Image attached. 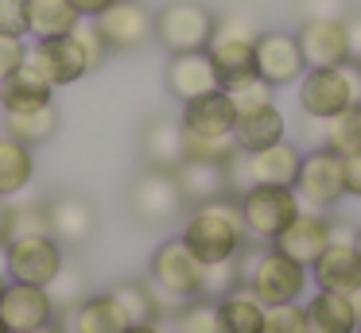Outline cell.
<instances>
[{
  "mask_svg": "<svg viewBox=\"0 0 361 333\" xmlns=\"http://www.w3.org/2000/svg\"><path fill=\"white\" fill-rule=\"evenodd\" d=\"M27 58V43L20 35H0V82L8 74H16Z\"/></svg>",
  "mask_w": 361,
  "mask_h": 333,
  "instance_id": "cell-42",
  "label": "cell"
},
{
  "mask_svg": "<svg viewBox=\"0 0 361 333\" xmlns=\"http://www.w3.org/2000/svg\"><path fill=\"white\" fill-rule=\"evenodd\" d=\"M237 151H241V147H237L233 136H190V132H183V159L218 163V167H226Z\"/></svg>",
  "mask_w": 361,
  "mask_h": 333,
  "instance_id": "cell-33",
  "label": "cell"
},
{
  "mask_svg": "<svg viewBox=\"0 0 361 333\" xmlns=\"http://www.w3.org/2000/svg\"><path fill=\"white\" fill-rule=\"evenodd\" d=\"M179 124L190 136H233L237 108H233V101H229L226 89H214V93H202V97L187 101Z\"/></svg>",
  "mask_w": 361,
  "mask_h": 333,
  "instance_id": "cell-20",
  "label": "cell"
},
{
  "mask_svg": "<svg viewBox=\"0 0 361 333\" xmlns=\"http://www.w3.org/2000/svg\"><path fill=\"white\" fill-rule=\"evenodd\" d=\"M357 66H361V58H357Z\"/></svg>",
  "mask_w": 361,
  "mask_h": 333,
  "instance_id": "cell-54",
  "label": "cell"
},
{
  "mask_svg": "<svg viewBox=\"0 0 361 333\" xmlns=\"http://www.w3.org/2000/svg\"><path fill=\"white\" fill-rule=\"evenodd\" d=\"M71 4H74V12H78V15H90V20H94V15L105 12L113 0H71Z\"/></svg>",
  "mask_w": 361,
  "mask_h": 333,
  "instance_id": "cell-46",
  "label": "cell"
},
{
  "mask_svg": "<svg viewBox=\"0 0 361 333\" xmlns=\"http://www.w3.org/2000/svg\"><path fill=\"white\" fill-rule=\"evenodd\" d=\"M218 333H264V302L249 287H233L214 302Z\"/></svg>",
  "mask_w": 361,
  "mask_h": 333,
  "instance_id": "cell-25",
  "label": "cell"
},
{
  "mask_svg": "<svg viewBox=\"0 0 361 333\" xmlns=\"http://www.w3.org/2000/svg\"><path fill=\"white\" fill-rule=\"evenodd\" d=\"M27 66H35L43 77H47L55 89L63 85H74L78 77L90 74V58L82 51V43L71 35H59V39H35V46H27Z\"/></svg>",
  "mask_w": 361,
  "mask_h": 333,
  "instance_id": "cell-12",
  "label": "cell"
},
{
  "mask_svg": "<svg viewBox=\"0 0 361 333\" xmlns=\"http://www.w3.org/2000/svg\"><path fill=\"white\" fill-rule=\"evenodd\" d=\"M109 294L121 302V310L128 314V322H133V325L159 322V306H156V299H152L148 279H140V283H117Z\"/></svg>",
  "mask_w": 361,
  "mask_h": 333,
  "instance_id": "cell-32",
  "label": "cell"
},
{
  "mask_svg": "<svg viewBox=\"0 0 361 333\" xmlns=\"http://www.w3.org/2000/svg\"><path fill=\"white\" fill-rule=\"evenodd\" d=\"M295 39H299V51H303L307 70L311 66H342V62H350V43H345L342 15L303 20Z\"/></svg>",
  "mask_w": 361,
  "mask_h": 333,
  "instance_id": "cell-17",
  "label": "cell"
},
{
  "mask_svg": "<svg viewBox=\"0 0 361 333\" xmlns=\"http://www.w3.org/2000/svg\"><path fill=\"white\" fill-rule=\"evenodd\" d=\"M12 279H8V271H4V263H0V294H4V287H8Z\"/></svg>",
  "mask_w": 361,
  "mask_h": 333,
  "instance_id": "cell-50",
  "label": "cell"
},
{
  "mask_svg": "<svg viewBox=\"0 0 361 333\" xmlns=\"http://www.w3.org/2000/svg\"><path fill=\"white\" fill-rule=\"evenodd\" d=\"M140 155L152 170H175L183 163V124L171 116H152L140 132Z\"/></svg>",
  "mask_w": 361,
  "mask_h": 333,
  "instance_id": "cell-22",
  "label": "cell"
},
{
  "mask_svg": "<svg viewBox=\"0 0 361 333\" xmlns=\"http://www.w3.org/2000/svg\"><path fill=\"white\" fill-rule=\"evenodd\" d=\"M97 31H102L109 51H140L152 39L156 27V12L144 8V0H113L105 12L94 15Z\"/></svg>",
  "mask_w": 361,
  "mask_h": 333,
  "instance_id": "cell-10",
  "label": "cell"
},
{
  "mask_svg": "<svg viewBox=\"0 0 361 333\" xmlns=\"http://www.w3.org/2000/svg\"><path fill=\"white\" fill-rule=\"evenodd\" d=\"M47 221L59 244H86L97 232V209L82 194H59L47 201Z\"/></svg>",
  "mask_w": 361,
  "mask_h": 333,
  "instance_id": "cell-19",
  "label": "cell"
},
{
  "mask_svg": "<svg viewBox=\"0 0 361 333\" xmlns=\"http://www.w3.org/2000/svg\"><path fill=\"white\" fill-rule=\"evenodd\" d=\"M229 93V101H233V108H237V116H245V113H257V108H264V105H276V85H268L264 77H249V82H241V85H233V89H226Z\"/></svg>",
  "mask_w": 361,
  "mask_h": 333,
  "instance_id": "cell-37",
  "label": "cell"
},
{
  "mask_svg": "<svg viewBox=\"0 0 361 333\" xmlns=\"http://www.w3.org/2000/svg\"><path fill=\"white\" fill-rule=\"evenodd\" d=\"M303 20H322V15H342V0H299Z\"/></svg>",
  "mask_w": 361,
  "mask_h": 333,
  "instance_id": "cell-44",
  "label": "cell"
},
{
  "mask_svg": "<svg viewBox=\"0 0 361 333\" xmlns=\"http://www.w3.org/2000/svg\"><path fill=\"white\" fill-rule=\"evenodd\" d=\"M319 291H338V294H357L361 291V256L353 240H330L326 252L311 263Z\"/></svg>",
  "mask_w": 361,
  "mask_h": 333,
  "instance_id": "cell-18",
  "label": "cell"
},
{
  "mask_svg": "<svg viewBox=\"0 0 361 333\" xmlns=\"http://www.w3.org/2000/svg\"><path fill=\"white\" fill-rule=\"evenodd\" d=\"M361 105V66L342 62V66H311L299 77V108L303 116L330 120L342 108Z\"/></svg>",
  "mask_w": 361,
  "mask_h": 333,
  "instance_id": "cell-3",
  "label": "cell"
},
{
  "mask_svg": "<svg viewBox=\"0 0 361 333\" xmlns=\"http://www.w3.org/2000/svg\"><path fill=\"white\" fill-rule=\"evenodd\" d=\"M218 15L198 0H167L156 12V27L152 39L164 46L167 54H187V51H206L214 35Z\"/></svg>",
  "mask_w": 361,
  "mask_h": 333,
  "instance_id": "cell-4",
  "label": "cell"
},
{
  "mask_svg": "<svg viewBox=\"0 0 361 333\" xmlns=\"http://www.w3.org/2000/svg\"><path fill=\"white\" fill-rule=\"evenodd\" d=\"M125 333H167V329L159 322H144V325H128Z\"/></svg>",
  "mask_w": 361,
  "mask_h": 333,
  "instance_id": "cell-48",
  "label": "cell"
},
{
  "mask_svg": "<svg viewBox=\"0 0 361 333\" xmlns=\"http://www.w3.org/2000/svg\"><path fill=\"white\" fill-rule=\"evenodd\" d=\"M353 333H361V322H357V329H353Z\"/></svg>",
  "mask_w": 361,
  "mask_h": 333,
  "instance_id": "cell-53",
  "label": "cell"
},
{
  "mask_svg": "<svg viewBox=\"0 0 361 333\" xmlns=\"http://www.w3.org/2000/svg\"><path fill=\"white\" fill-rule=\"evenodd\" d=\"M183 206H187V201H183L179 182H175L171 170H152L148 167L144 175L133 178V186H128V209H133L144 225L171 221Z\"/></svg>",
  "mask_w": 361,
  "mask_h": 333,
  "instance_id": "cell-11",
  "label": "cell"
},
{
  "mask_svg": "<svg viewBox=\"0 0 361 333\" xmlns=\"http://www.w3.org/2000/svg\"><path fill=\"white\" fill-rule=\"evenodd\" d=\"M164 82H167V93L175 101H195L202 93H214L221 89V77H218V66L210 62L206 51H187V54H171L167 58V70H164Z\"/></svg>",
  "mask_w": 361,
  "mask_h": 333,
  "instance_id": "cell-16",
  "label": "cell"
},
{
  "mask_svg": "<svg viewBox=\"0 0 361 333\" xmlns=\"http://www.w3.org/2000/svg\"><path fill=\"white\" fill-rule=\"evenodd\" d=\"M326 244H330V221L322 213H314V209H299V213L272 237L276 252H283L288 260L303 263V268H311V263L326 252Z\"/></svg>",
  "mask_w": 361,
  "mask_h": 333,
  "instance_id": "cell-14",
  "label": "cell"
},
{
  "mask_svg": "<svg viewBox=\"0 0 361 333\" xmlns=\"http://www.w3.org/2000/svg\"><path fill=\"white\" fill-rule=\"evenodd\" d=\"M237 206L245 217V232L257 244H272V237L299 213V194L295 186H249L237 194Z\"/></svg>",
  "mask_w": 361,
  "mask_h": 333,
  "instance_id": "cell-6",
  "label": "cell"
},
{
  "mask_svg": "<svg viewBox=\"0 0 361 333\" xmlns=\"http://www.w3.org/2000/svg\"><path fill=\"white\" fill-rule=\"evenodd\" d=\"M63 268V244L55 237H20L4 244V271L12 283L47 287Z\"/></svg>",
  "mask_w": 361,
  "mask_h": 333,
  "instance_id": "cell-7",
  "label": "cell"
},
{
  "mask_svg": "<svg viewBox=\"0 0 361 333\" xmlns=\"http://www.w3.org/2000/svg\"><path fill=\"white\" fill-rule=\"evenodd\" d=\"M51 97H55V85L27 62L0 82V108L4 113H35L43 105H55Z\"/></svg>",
  "mask_w": 361,
  "mask_h": 333,
  "instance_id": "cell-23",
  "label": "cell"
},
{
  "mask_svg": "<svg viewBox=\"0 0 361 333\" xmlns=\"http://www.w3.org/2000/svg\"><path fill=\"white\" fill-rule=\"evenodd\" d=\"M171 175H175V182H179V194H183L187 206H202V201H214V198H226L229 194V175L218 163L183 159Z\"/></svg>",
  "mask_w": 361,
  "mask_h": 333,
  "instance_id": "cell-24",
  "label": "cell"
},
{
  "mask_svg": "<svg viewBox=\"0 0 361 333\" xmlns=\"http://www.w3.org/2000/svg\"><path fill=\"white\" fill-rule=\"evenodd\" d=\"M0 35H27V0H0Z\"/></svg>",
  "mask_w": 361,
  "mask_h": 333,
  "instance_id": "cell-41",
  "label": "cell"
},
{
  "mask_svg": "<svg viewBox=\"0 0 361 333\" xmlns=\"http://www.w3.org/2000/svg\"><path fill=\"white\" fill-rule=\"evenodd\" d=\"M283 132H288V120L276 105H264L257 113H245L237 116V128H233V139L241 151H260L268 144H280Z\"/></svg>",
  "mask_w": 361,
  "mask_h": 333,
  "instance_id": "cell-27",
  "label": "cell"
},
{
  "mask_svg": "<svg viewBox=\"0 0 361 333\" xmlns=\"http://www.w3.org/2000/svg\"><path fill=\"white\" fill-rule=\"evenodd\" d=\"M74 39L82 43V51H86V58H90V74H94V70L105 62V54H109V46H105V39H102V31H97V23L90 20V15H82L78 27H74Z\"/></svg>",
  "mask_w": 361,
  "mask_h": 333,
  "instance_id": "cell-40",
  "label": "cell"
},
{
  "mask_svg": "<svg viewBox=\"0 0 361 333\" xmlns=\"http://www.w3.org/2000/svg\"><path fill=\"white\" fill-rule=\"evenodd\" d=\"M353 248H357V256H361V229L353 232Z\"/></svg>",
  "mask_w": 361,
  "mask_h": 333,
  "instance_id": "cell-51",
  "label": "cell"
},
{
  "mask_svg": "<svg viewBox=\"0 0 361 333\" xmlns=\"http://www.w3.org/2000/svg\"><path fill=\"white\" fill-rule=\"evenodd\" d=\"M307 322H311V333H353L361 318L350 294L319 291L311 299V306H307Z\"/></svg>",
  "mask_w": 361,
  "mask_h": 333,
  "instance_id": "cell-26",
  "label": "cell"
},
{
  "mask_svg": "<svg viewBox=\"0 0 361 333\" xmlns=\"http://www.w3.org/2000/svg\"><path fill=\"white\" fill-rule=\"evenodd\" d=\"M252 66L264 77L268 85H291L307 74L303 51H299V39L291 31H260L257 35V51H252Z\"/></svg>",
  "mask_w": 361,
  "mask_h": 333,
  "instance_id": "cell-13",
  "label": "cell"
},
{
  "mask_svg": "<svg viewBox=\"0 0 361 333\" xmlns=\"http://www.w3.org/2000/svg\"><path fill=\"white\" fill-rule=\"evenodd\" d=\"M0 318L12 333H27V329H43L55 322V302H51L47 287H32V283H8L0 294Z\"/></svg>",
  "mask_w": 361,
  "mask_h": 333,
  "instance_id": "cell-15",
  "label": "cell"
},
{
  "mask_svg": "<svg viewBox=\"0 0 361 333\" xmlns=\"http://www.w3.org/2000/svg\"><path fill=\"white\" fill-rule=\"evenodd\" d=\"M27 333H63V325L51 322V325H43V329H27Z\"/></svg>",
  "mask_w": 361,
  "mask_h": 333,
  "instance_id": "cell-49",
  "label": "cell"
},
{
  "mask_svg": "<svg viewBox=\"0 0 361 333\" xmlns=\"http://www.w3.org/2000/svg\"><path fill=\"white\" fill-rule=\"evenodd\" d=\"M202 271H206V263L187 248V240L175 237V240H164L152 252L148 279L156 287H164V291L179 294V299H198V291H202Z\"/></svg>",
  "mask_w": 361,
  "mask_h": 333,
  "instance_id": "cell-9",
  "label": "cell"
},
{
  "mask_svg": "<svg viewBox=\"0 0 361 333\" xmlns=\"http://www.w3.org/2000/svg\"><path fill=\"white\" fill-rule=\"evenodd\" d=\"M233 287H241V268H237V256H233V260H221V263H206V271H202V291H198V299L218 302L221 294H229Z\"/></svg>",
  "mask_w": 361,
  "mask_h": 333,
  "instance_id": "cell-36",
  "label": "cell"
},
{
  "mask_svg": "<svg viewBox=\"0 0 361 333\" xmlns=\"http://www.w3.org/2000/svg\"><path fill=\"white\" fill-rule=\"evenodd\" d=\"M295 194L299 201H307L311 209H330L345 198V178H342V155H334L330 147H314L299 159L295 175Z\"/></svg>",
  "mask_w": 361,
  "mask_h": 333,
  "instance_id": "cell-8",
  "label": "cell"
},
{
  "mask_svg": "<svg viewBox=\"0 0 361 333\" xmlns=\"http://www.w3.org/2000/svg\"><path fill=\"white\" fill-rule=\"evenodd\" d=\"M4 128H8V136H16L20 144L39 147V144H47V139H55L59 108L43 105V108H35V113H4Z\"/></svg>",
  "mask_w": 361,
  "mask_h": 333,
  "instance_id": "cell-30",
  "label": "cell"
},
{
  "mask_svg": "<svg viewBox=\"0 0 361 333\" xmlns=\"http://www.w3.org/2000/svg\"><path fill=\"white\" fill-rule=\"evenodd\" d=\"M257 35L249 20L241 15H229V20H218L214 23V35H210V62L218 66V77H221V89H233V85L257 77V66H252V51H257Z\"/></svg>",
  "mask_w": 361,
  "mask_h": 333,
  "instance_id": "cell-5",
  "label": "cell"
},
{
  "mask_svg": "<svg viewBox=\"0 0 361 333\" xmlns=\"http://www.w3.org/2000/svg\"><path fill=\"white\" fill-rule=\"evenodd\" d=\"M175 333H218V318H214L210 299H190L171 314Z\"/></svg>",
  "mask_w": 361,
  "mask_h": 333,
  "instance_id": "cell-34",
  "label": "cell"
},
{
  "mask_svg": "<svg viewBox=\"0 0 361 333\" xmlns=\"http://www.w3.org/2000/svg\"><path fill=\"white\" fill-rule=\"evenodd\" d=\"M322 147H330L334 155L357 151L361 147V105H350L338 116L322 120Z\"/></svg>",
  "mask_w": 361,
  "mask_h": 333,
  "instance_id": "cell-31",
  "label": "cell"
},
{
  "mask_svg": "<svg viewBox=\"0 0 361 333\" xmlns=\"http://www.w3.org/2000/svg\"><path fill=\"white\" fill-rule=\"evenodd\" d=\"M342 178H345V194L361 198V147L350 155H342Z\"/></svg>",
  "mask_w": 361,
  "mask_h": 333,
  "instance_id": "cell-43",
  "label": "cell"
},
{
  "mask_svg": "<svg viewBox=\"0 0 361 333\" xmlns=\"http://www.w3.org/2000/svg\"><path fill=\"white\" fill-rule=\"evenodd\" d=\"M264 333H311L307 306L283 302V306H264Z\"/></svg>",
  "mask_w": 361,
  "mask_h": 333,
  "instance_id": "cell-38",
  "label": "cell"
},
{
  "mask_svg": "<svg viewBox=\"0 0 361 333\" xmlns=\"http://www.w3.org/2000/svg\"><path fill=\"white\" fill-rule=\"evenodd\" d=\"M20 237H51L47 206H12L8 201V240Z\"/></svg>",
  "mask_w": 361,
  "mask_h": 333,
  "instance_id": "cell-35",
  "label": "cell"
},
{
  "mask_svg": "<svg viewBox=\"0 0 361 333\" xmlns=\"http://www.w3.org/2000/svg\"><path fill=\"white\" fill-rule=\"evenodd\" d=\"M35 178V151L16 136L0 139V198H16Z\"/></svg>",
  "mask_w": 361,
  "mask_h": 333,
  "instance_id": "cell-28",
  "label": "cell"
},
{
  "mask_svg": "<svg viewBox=\"0 0 361 333\" xmlns=\"http://www.w3.org/2000/svg\"><path fill=\"white\" fill-rule=\"evenodd\" d=\"M237 268H241V287H249L264 306H283V302H299L307 287V268L288 260L283 252L268 248H245L237 252Z\"/></svg>",
  "mask_w": 361,
  "mask_h": 333,
  "instance_id": "cell-2",
  "label": "cell"
},
{
  "mask_svg": "<svg viewBox=\"0 0 361 333\" xmlns=\"http://www.w3.org/2000/svg\"><path fill=\"white\" fill-rule=\"evenodd\" d=\"M47 294H51V302H55V310L59 306L71 310V306H78V302L86 299V287H82L78 271H74L71 263H63V268H59V275L47 283Z\"/></svg>",
  "mask_w": 361,
  "mask_h": 333,
  "instance_id": "cell-39",
  "label": "cell"
},
{
  "mask_svg": "<svg viewBox=\"0 0 361 333\" xmlns=\"http://www.w3.org/2000/svg\"><path fill=\"white\" fill-rule=\"evenodd\" d=\"M0 333H12V329H8V325H4V318H0Z\"/></svg>",
  "mask_w": 361,
  "mask_h": 333,
  "instance_id": "cell-52",
  "label": "cell"
},
{
  "mask_svg": "<svg viewBox=\"0 0 361 333\" xmlns=\"http://www.w3.org/2000/svg\"><path fill=\"white\" fill-rule=\"evenodd\" d=\"M8 244V198H0V248Z\"/></svg>",
  "mask_w": 361,
  "mask_h": 333,
  "instance_id": "cell-47",
  "label": "cell"
},
{
  "mask_svg": "<svg viewBox=\"0 0 361 333\" xmlns=\"http://www.w3.org/2000/svg\"><path fill=\"white\" fill-rule=\"evenodd\" d=\"M342 27H345V43H350V62H357L361 58V12L342 15Z\"/></svg>",
  "mask_w": 361,
  "mask_h": 333,
  "instance_id": "cell-45",
  "label": "cell"
},
{
  "mask_svg": "<svg viewBox=\"0 0 361 333\" xmlns=\"http://www.w3.org/2000/svg\"><path fill=\"white\" fill-rule=\"evenodd\" d=\"M128 314L121 310V302L105 294H86L78 306H71L63 314V333H125L128 329Z\"/></svg>",
  "mask_w": 361,
  "mask_h": 333,
  "instance_id": "cell-21",
  "label": "cell"
},
{
  "mask_svg": "<svg viewBox=\"0 0 361 333\" xmlns=\"http://www.w3.org/2000/svg\"><path fill=\"white\" fill-rule=\"evenodd\" d=\"M82 15L71 0H27V35L35 39H59L78 27Z\"/></svg>",
  "mask_w": 361,
  "mask_h": 333,
  "instance_id": "cell-29",
  "label": "cell"
},
{
  "mask_svg": "<svg viewBox=\"0 0 361 333\" xmlns=\"http://www.w3.org/2000/svg\"><path fill=\"white\" fill-rule=\"evenodd\" d=\"M183 240H187V248L202 263L233 260V256L245 248V240H249L241 206H237L233 194L214 198V201H202V206L190 209L187 225H183Z\"/></svg>",
  "mask_w": 361,
  "mask_h": 333,
  "instance_id": "cell-1",
  "label": "cell"
}]
</instances>
